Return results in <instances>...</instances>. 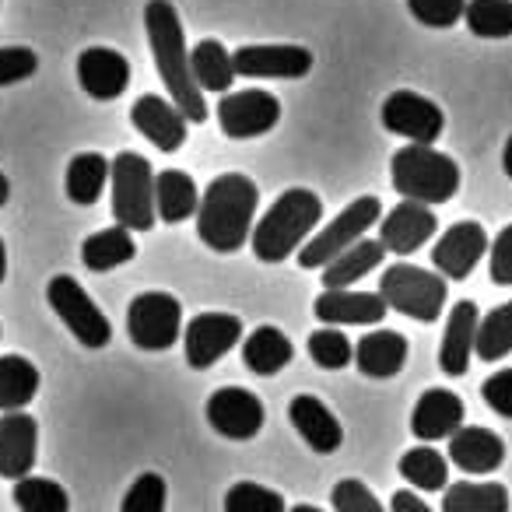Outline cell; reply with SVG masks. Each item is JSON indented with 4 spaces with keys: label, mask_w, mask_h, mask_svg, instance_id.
<instances>
[{
    "label": "cell",
    "mask_w": 512,
    "mask_h": 512,
    "mask_svg": "<svg viewBox=\"0 0 512 512\" xmlns=\"http://www.w3.org/2000/svg\"><path fill=\"white\" fill-rule=\"evenodd\" d=\"M144 29H148V46H151V57H155V67L162 74L165 88H169L172 102L179 106V113L190 123H204L207 102L200 85L193 81L190 50H186L179 11L172 8L169 0H151L148 8H144Z\"/></svg>",
    "instance_id": "obj_1"
},
{
    "label": "cell",
    "mask_w": 512,
    "mask_h": 512,
    "mask_svg": "<svg viewBox=\"0 0 512 512\" xmlns=\"http://www.w3.org/2000/svg\"><path fill=\"white\" fill-rule=\"evenodd\" d=\"M256 183L242 172H225L211 179L197 207V235L214 253H235L253 235L256 214Z\"/></svg>",
    "instance_id": "obj_2"
},
{
    "label": "cell",
    "mask_w": 512,
    "mask_h": 512,
    "mask_svg": "<svg viewBox=\"0 0 512 512\" xmlns=\"http://www.w3.org/2000/svg\"><path fill=\"white\" fill-rule=\"evenodd\" d=\"M320 221H323V200L313 190H306V186L285 190L267 207V214L256 221L253 235H249L256 260L281 264L285 256H295L309 242V235H313V228Z\"/></svg>",
    "instance_id": "obj_3"
},
{
    "label": "cell",
    "mask_w": 512,
    "mask_h": 512,
    "mask_svg": "<svg viewBox=\"0 0 512 512\" xmlns=\"http://www.w3.org/2000/svg\"><path fill=\"white\" fill-rule=\"evenodd\" d=\"M393 190L418 204H446L460 190V165L432 144H404L390 158Z\"/></svg>",
    "instance_id": "obj_4"
},
{
    "label": "cell",
    "mask_w": 512,
    "mask_h": 512,
    "mask_svg": "<svg viewBox=\"0 0 512 512\" xmlns=\"http://www.w3.org/2000/svg\"><path fill=\"white\" fill-rule=\"evenodd\" d=\"M109 183H113V218L116 225L130 228V232H148L155 228V169L144 155L134 151H120L109 169Z\"/></svg>",
    "instance_id": "obj_5"
},
{
    "label": "cell",
    "mask_w": 512,
    "mask_h": 512,
    "mask_svg": "<svg viewBox=\"0 0 512 512\" xmlns=\"http://www.w3.org/2000/svg\"><path fill=\"white\" fill-rule=\"evenodd\" d=\"M379 295L397 313L411 316L418 323H435L442 316V309H446L449 288L442 274L425 271V267H414V264H393L383 271Z\"/></svg>",
    "instance_id": "obj_6"
},
{
    "label": "cell",
    "mask_w": 512,
    "mask_h": 512,
    "mask_svg": "<svg viewBox=\"0 0 512 512\" xmlns=\"http://www.w3.org/2000/svg\"><path fill=\"white\" fill-rule=\"evenodd\" d=\"M379 218H383V204H379V197L351 200V204L344 207V211L337 214L327 228H320V232H316L313 239L299 249V264L306 267V271H313V267H327L330 260H337V256L344 253V249H351L355 242H362L365 232H369Z\"/></svg>",
    "instance_id": "obj_7"
},
{
    "label": "cell",
    "mask_w": 512,
    "mask_h": 512,
    "mask_svg": "<svg viewBox=\"0 0 512 512\" xmlns=\"http://www.w3.org/2000/svg\"><path fill=\"white\" fill-rule=\"evenodd\" d=\"M46 302H50L53 313L64 320V327L71 330L85 348L99 351L113 341V327H109L106 313H102L92 302V295L78 285V278L57 274V278L46 285Z\"/></svg>",
    "instance_id": "obj_8"
},
{
    "label": "cell",
    "mask_w": 512,
    "mask_h": 512,
    "mask_svg": "<svg viewBox=\"0 0 512 512\" xmlns=\"http://www.w3.org/2000/svg\"><path fill=\"white\" fill-rule=\"evenodd\" d=\"M127 334L137 348L165 351L183 334V306L169 292H141L127 309Z\"/></svg>",
    "instance_id": "obj_9"
},
{
    "label": "cell",
    "mask_w": 512,
    "mask_h": 512,
    "mask_svg": "<svg viewBox=\"0 0 512 512\" xmlns=\"http://www.w3.org/2000/svg\"><path fill=\"white\" fill-rule=\"evenodd\" d=\"M281 102L264 88H246V92H228L218 102V123L221 134L232 141H249V137H264L278 127Z\"/></svg>",
    "instance_id": "obj_10"
},
{
    "label": "cell",
    "mask_w": 512,
    "mask_h": 512,
    "mask_svg": "<svg viewBox=\"0 0 512 512\" xmlns=\"http://www.w3.org/2000/svg\"><path fill=\"white\" fill-rule=\"evenodd\" d=\"M239 341H242V320L232 313H200L183 330V351L190 369H211Z\"/></svg>",
    "instance_id": "obj_11"
},
{
    "label": "cell",
    "mask_w": 512,
    "mask_h": 512,
    "mask_svg": "<svg viewBox=\"0 0 512 512\" xmlns=\"http://www.w3.org/2000/svg\"><path fill=\"white\" fill-rule=\"evenodd\" d=\"M235 78H306L313 71V50L295 43H260L239 46L232 53Z\"/></svg>",
    "instance_id": "obj_12"
},
{
    "label": "cell",
    "mask_w": 512,
    "mask_h": 512,
    "mask_svg": "<svg viewBox=\"0 0 512 512\" xmlns=\"http://www.w3.org/2000/svg\"><path fill=\"white\" fill-rule=\"evenodd\" d=\"M383 127L397 137H407L411 144H435L446 127V116L432 99L418 92H393L383 102Z\"/></svg>",
    "instance_id": "obj_13"
},
{
    "label": "cell",
    "mask_w": 512,
    "mask_h": 512,
    "mask_svg": "<svg viewBox=\"0 0 512 512\" xmlns=\"http://www.w3.org/2000/svg\"><path fill=\"white\" fill-rule=\"evenodd\" d=\"M264 418H267L264 404L246 386H221L207 400V425L218 435H225V439L235 442L253 439L264 428Z\"/></svg>",
    "instance_id": "obj_14"
},
{
    "label": "cell",
    "mask_w": 512,
    "mask_h": 512,
    "mask_svg": "<svg viewBox=\"0 0 512 512\" xmlns=\"http://www.w3.org/2000/svg\"><path fill=\"white\" fill-rule=\"evenodd\" d=\"M488 232H484L477 221H456L453 228L439 235L432 249V264L442 278L463 281L474 274V267L481 264V256L488 253Z\"/></svg>",
    "instance_id": "obj_15"
},
{
    "label": "cell",
    "mask_w": 512,
    "mask_h": 512,
    "mask_svg": "<svg viewBox=\"0 0 512 512\" xmlns=\"http://www.w3.org/2000/svg\"><path fill=\"white\" fill-rule=\"evenodd\" d=\"M390 313L379 292H348V288H323L313 302V316L327 327H376Z\"/></svg>",
    "instance_id": "obj_16"
},
{
    "label": "cell",
    "mask_w": 512,
    "mask_h": 512,
    "mask_svg": "<svg viewBox=\"0 0 512 512\" xmlns=\"http://www.w3.org/2000/svg\"><path fill=\"white\" fill-rule=\"evenodd\" d=\"M439 228V218L428 204H418V200H404L397 204L379 225V242H383L386 253L393 256H407L414 249H421Z\"/></svg>",
    "instance_id": "obj_17"
},
{
    "label": "cell",
    "mask_w": 512,
    "mask_h": 512,
    "mask_svg": "<svg viewBox=\"0 0 512 512\" xmlns=\"http://www.w3.org/2000/svg\"><path fill=\"white\" fill-rule=\"evenodd\" d=\"M39 456V425L32 414L11 411L0 418V477L22 481L32 474Z\"/></svg>",
    "instance_id": "obj_18"
},
{
    "label": "cell",
    "mask_w": 512,
    "mask_h": 512,
    "mask_svg": "<svg viewBox=\"0 0 512 512\" xmlns=\"http://www.w3.org/2000/svg\"><path fill=\"white\" fill-rule=\"evenodd\" d=\"M130 123L158 151H179L186 144V123L190 120L179 113L176 102L162 99V95H141L130 109Z\"/></svg>",
    "instance_id": "obj_19"
},
{
    "label": "cell",
    "mask_w": 512,
    "mask_h": 512,
    "mask_svg": "<svg viewBox=\"0 0 512 512\" xmlns=\"http://www.w3.org/2000/svg\"><path fill=\"white\" fill-rule=\"evenodd\" d=\"M78 85L99 102L120 99L130 85L127 57L109 50V46H88L78 57Z\"/></svg>",
    "instance_id": "obj_20"
},
{
    "label": "cell",
    "mask_w": 512,
    "mask_h": 512,
    "mask_svg": "<svg viewBox=\"0 0 512 512\" xmlns=\"http://www.w3.org/2000/svg\"><path fill=\"white\" fill-rule=\"evenodd\" d=\"M467 418V407L463 400L456 397L453 390L446 386H432L418 397L411 411V432L418 435L421 442H439V439H449L456 428L463 425Z\"/></svg>",
    "instance_id": "obj_21"
},
{
    "label": "cell",
    "mask_w": 512,
    "mask_h": 512,
    "mask_svg": "<svg viewBox=\"0 0 512 512\" xmlns=\"http://www.w3.org/2000/svg\"><path fill=\"white\" fill-rule=\"evenodd\" d=\"M288 421H292L295 432L302 435V442H306L313 453L327 456L341 449V442H344L341 421H337L334 411H330L320 397H313V393H299V397L288 404Z\"/></svg>",
    "instance_id": "obj_22"
},
{
    "label": "cell",
    "mask_w": 512,
    "mask_h": 512,
    "mask_svg": "<svg viewBox=\"0 0 512 512\" xmlns=\"http://www.w3.org/2000/svg\"><path fill=\"white\" fill-rule=\"evenodd\" d=\"M449 460L463 474H491L505 463V442L491 428L460 425L449 435Z\"/></svg>",
    "instance_id": "obj_23"
},
{
    "label": "cell",
    "mask_w": 512,
    "mask_h": 512,
    "mask_svg": "<svg viewBox=\"0 0 512 512\" xmlns=\"http://www.w3.org/2000/svg\"><path fill=\"white\" fill-rule=\"evenodd\" d=\"M477 323L481 313L470 299H460L453 306L446 320V334H442L439 348V365L446 376H463L470 369V358H474V341H477Z\"/></svg>",
    "instance_id": "obj_24"
},
{
    "label": "cell",
    "mask_w": 512,
    "mask_h": 512,
    "mask_svg": "<svg viewBox=\"0 0 512 512\" xmlns=\"http://www.w3.org/2000/svg\"><path fill=\"white\" fill-rule=\"evenodd\" d=\"M355 362L372 379L397 376L407 362V337L397 330H372L355 344Z\"/></svg>",
    "instance_id": "obj_25"
},
{
    "label": "cell",
    "mask_w": 512,
    "mask_h": 512,
    "mask_svg": "<svg viewBox=\"0 0 512 512\" xmlns=\"http://www.w3.org/2000/svg\"><path fill=\"white\" fill-rule=\"evenodd\" d=\"M200 207L197 183L190 179V172L183 169H165L155 172V214L165 225H179V221L193 218Z\"/></svg>",
    "instance_id": "obj_26"
},
{
    "label": "cell",
    "mask_w": 512,
    "mask_h": 512,
    "mask_svg": "<svg viewBox=\"0 0 512 512\" xmlns=\"http://www.w3.org/2000/svg\"><path fill=\"white\" fill-rule=\"evenodd\" d=\"M295 358V348L278 327H256L249 337H242V362L256 376H274Z\"/></svg>",
    "instance_id": "obj_27"
},
{
    "label": "cell",
    "mask_w": 512,
    "mask_h": 512,
    "mask_svg": "<svg viewBox=\"0 0 512 512\" xmlns=\"http://www.w3.org/2000/svg\"><path fill=\"white\" fill-rule=\"evenodd\" d=\"M134 256H137L134 235L123 225L102 228V232L88 235V239L81 242V260H85V267L95 274H106V271H113V267L130 264Z\"/></svg>",
    "instance_id": "obj_28"
},
{
    "label": "cell",
    "mask_w": 512,
    "mask_h": 512,
    "mask_svg": "<svg viewBox=\"0 0 512 512\" xmlns=\"http://www.w3.org/2000/svg\"><path fill=\"white\" fill-rule=\"evenodd\" d=\"M109 169H113V162H109L106 155H99V151H81V155H74L64 176L67 197L81 207H92L95 200L102 197V190H106Z\"/></svg>",
    "instance_id": "obj_29"
},
{
    "label": "cell",
    "mask_w": 512,
    "mask_h": 512,
    "mask_svg": "<svg viewBox=\"0 0 512 512\" xmlns=\"http://www.w3.org/2000/svg\"><path fill=\"white\" fill-rule=\"evenodd\" d=\"M39 369L25 355L0 358V411H25L39 393Z\"/></svg>",
    "instance_id": "obj_30"
},
{
    "label": "cell",
    "mask_w": 512,
    "mask_h": 512,
    "mask_svg": "<svg viewBox=\"0 0 512 512\" xmlns=\"http://www.w3.org/2000/svg\"><path fill=\"white\" fill-rule=\"evenodd\" d=\"M383 242L379 239H362L355 242L351 249H344L337 260H330L327 267H323V285L327 288H348L355 285V281H362L369 271H376L379 264H383Z\"/></svg>",
    "instance_id": "obj_31"
},
{
    "label": "cell",
    "mask_w": 512,
    "mask_h": 512,
    "mask_svg": "<svg viewBox=\"0 0 512 512\" xmlns=\"http://www.w3.org/2000/svg\"><path fill=\"white\" fill-rule=\"evenodd\" d=\"M439 512H509V488L498 481H456Z\"/></svg>",
    "instance_id": "obj_32"
},
{
    "label": "cell",
    "mask_w": 512,
    "mask_h": 512,
    "mask_svg": "<svg viewBox=\"0 0 512 512\" xmlns=\"http://www.w3.org/2000/svg\"><path fill=\"white\" fill-rule=\"evenodd\" d=\"M190 67L200 92H228L235 85V64L218 39H200L190 50Z\"/></svg>",
    "instance_id": "obj_33"
},
{
    "label": "cell",
    "mask_w": 512,
    "mask_h": 512,
    "mask_svg": "<svg viewBox=\"0 0 512 512\" xmlns=\"http://www.w3.org/2000/svg\"><path fill=\"white\" fill-rule=\"evenodd\" d=\"M400 477L414 491H425V495L428 491H442L449 481V460L425 442V446H414L400 456Z\"/></svg>",
    "instance_id": "obj_34"
},
{
    "label": "cell",
    "mask_w": 512,
    "mask_h": 512,
    "mask_svg": "<svg viewBox=\"0 0 512 512\" xmlns=\"http://www.w3.org/2000/svg\"><path fill=\"white\" fill-rule=\"evenodd\" d=\"M512 351V299L495 306L491 313H484V320L477 323V341L474 355L481 362H498Z\"/></svg>",
    "instance_id": "obj_35"
},
{
    "label": "cell",
    "mask_w": 512,
    "mask_h": 512,
    "mask_svg": "<svg viewBox=\"0 0 512 512\" xmlns=\"http://www.w3.org/2000/svg\"><path fill=\"white\" fill-rule=\"evenodd\" d=\"M11 498L22 512H71V498L53 477H22L15 481Z\"/></svg>",
    "instance_id": "obj_36"
},
{
    "label": "cell",
    "mask_w": 512,
    "mask_h": 512,
    "mask_svg": "<svg viewBox=\"0 0 512 512\" xmlns=\"http://www.w3.org/2000/svg\"><path fill=\"white\" fill-rule=\"evenodd\" d=\"M463 22L477 39H509L512 36V0H467Z\"/></svg>",
    "instance_id": "obj_37"
},
{
    "label": "cell",
    "mask_w": 512,
    "mask_h": 512,
    "mask_svg": "<svg viewBox=\"0 0 512 512\" xmlns=\"http://www.w3.org/2000/svg\"><path fill=\"white\" fill-rule=\"evenodd\" d=\"M309 358H313L320 369H344V365L355 358V344L344 337L341 327H323L309 334Z\"/></svg>",
    "instance_id": "obj_38"
},
{
    "label": "cell",
    "mask_w": 512,
    "mask_h": 512,
    "mask_svg": "<svg viewBox=\"0 0 512 512\" xmlns=\"http://www.w3.org/2000/svg\"><path fill=\"white\" fill-rule=\"evenodd\" d=\"M225 512H288L281 491L264 488L256 481H239L228 488L225 495Z\"/></svg>",
    "instance_id": "obj_39"
},
{
    "label": "cell",
    "mask_w": 512,
    "mask_h": 512,
    "mask_svg": "<svg viewBox=\"0 0 512 512\" xmlns=\"http://www.w3.org/2000/svg\"><path fill=\"white\" fill-rule=\"evenodd\" d=\"M165 477L155 470H144L141 477H134V484L127 488L120 502V512H165Z\"/></svg>",
    "instance_id": "obj_40"
},
{
    "label": "cell",
    "mask_w": 512,
    "mask_h": 512,
    "mask_svg": "<svg viewBox=\"0 0 512 512\" xmlns=\"http://www.w3.org/2000/svg\"><path fill=\"white\" fill-rule=\"evenodd\" d=\"M330 505H334V512H390V509H383V502H379L376 495H372L369 484L358 481V477L337 481L334 491H330Z\"/></svg>",
    "instance_id": "obj_41"
},
{
    "label": "cell",
    "mask_w": 512,
    "mask_h": 512,
    "mask_svg": "<svg viewBox=\"0 0 512 512\" xmlns=\"http://www.w3.org/2000/svg\"><path fill=\"white\" fill-rule=\"evenodd\" d=\"M407 11L428 29H453L467 11V0H407Z\"/></svg>",
    "instance_id": "obj_42"
},
{
    "label": "cell",
    "mask_w": 512,
    "mask_h": 512,
    "mask_svg": "<svg viewBox=\"0 0 512 512\" xmlns=\"http://www.w3.org/2000/svg\"><path fill=\"white\" fill-rule=\"evenodd\" d=\"M39 71V57L25 46H0V88L29 81Z\"/></svg>",
    "instance_id": "obj_43"
},
{
    "label": "cell",
    "mask_w": 512,
    "mask_h": 512,
    "mask_svg": "<svg viewBox=\"0 0 512 512\" xmlns=\"http://www.w3.org/2000/svg\"><path fill=\"white\" fill-rule=\"evenodd\" d=\"M488 274L495 285L512 288V225H505L488 246Z\"/></svg>",
    "instance_id": "obj_44"
},
{
    "label": "cell",
    "mask_w": 512,
    "mask_h": 512,
    "mask_svg": "<svg viewBox=\"0 0 512 512\" xmlns=\"http://www.w3.org/2000/svg\"><path fill=\"white\" fill-rule=\"evenodd\" d=\"M481 397L498 418H512V369H502V372H495V376L484 379Z\"/></svg>",
    "instance_id": "obj_45"
},
{
    "label": "cell",
    "mask_w": 512,
    "mask_h": 512,
    "mask_svg": "<svg viewBox=\"0 0 512 512\" xmlns=\"http://www.w3.org/2000/svg\"><path fill=\"white\" fill-rule=\"evenodd\" d=\"M390 512H435V509L425 505V498H421L414 488H400V491H393Z\"/></svg>",
    "instance_id": "obj_46"
},
{
    "label": "cell",
    "mask_w": 512,
    "mask_h": 512,
    "mask_svg": "<svg viewBox=\"0 0 512 512\" xmlns=\"http://www.w3.org/2000/svg\"><path fill=\"white\" fill-rule=\"evenodd\" d=\"M502 169H505V176L512 179V134H509V141H505V151H502Z\"/></svg>",
    "instance_id": "obj_47"
},
{
    "label": "cell",
    "mask_w": 512,
    "mask_h": 512,
    "mask_svg": "<svg viewBox=\"0 0 512 512\" xmlns=\"http://www.w3.org/2000/svg\"><path fill=\"white\" fill-rule=\"evenodd\" d=\"M8 197H11V183H8V176L0 172V207L8 204Z\"/></svg>",
    "instance_id": "obj_48"
},
{
    "label": "cell",
    "mask_w": 512,
    "mask_h": 512,
    "mask_svg": "<svg viewBox=\"0 0 512 512\" xmlns=\"http://www.w3.org/2000/svg\"><path fill=\"white\" fill-rule=\"evenodd\" d=\"M4 274H8V249H4V239H0V285H4Z\"/></svg>",
    "instance_id": "obj_49"
},
{
    "label": "cell",
    "mask_w": 512,
    "mask_h": 512,
    "mask_svg": "<svg viewBox=\"0 0 512 512\" xmlns=\"http://www.w3.org/2000/svg\"><path fill=\"white\" fill-rule=\"evenodd\" d=\"M288 512H323V509H316V505H292Z\"/></svg>",
    "instance_id": "obj_50"
}]
</instances>
